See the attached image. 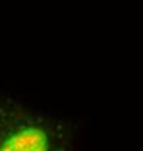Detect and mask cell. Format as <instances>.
Masks as SVG:
<instances>
[{
    "instance_id": "cell-1",
    "label": "cell",
    "mask_w": 143,
    "mask_h": 151,
    "mask_svg": "<svg viewBox=\"0 0 143 151\" xmlns=\"http://www.w3.org/2000/svg\"><path fill=\"white\" fill-rule=\"evenodd\" d=\"M1 150H45L46 138L39 129H26L15 134L10 139L3 142Z\"/></svg>"
}]
</instances>
